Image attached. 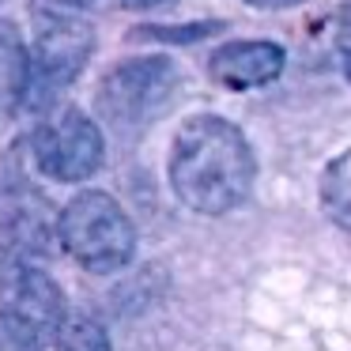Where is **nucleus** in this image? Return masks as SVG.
<instances>
[{"instance_id": "nucleus-1", "label": "nucleus", "mask_w": 351, "mask_h": 351, "mask_svg": "<svg viewBox=\"0 0 351 351\" xmlns=\"http://www.w3.org/2000/svg\"><path fill=\"white\" fill-rule=\"evenodd\" d=\"M253 152L238 125L200 114L182 125L170 147V185L193 212L223 215L238 208L253 189Z\"/></svg>"}, {"instance_id": "nucleus-2", "label": "nucleus", "mask_w": 351, "mask_h": 351, "mask_svg": "<svg viewBox=\"0 0 351 351\" xmlns=\"http://www.w3.org/2000/svg\"><path fill=\"white\" fill-rule=\"evenodd\" d=\"M57 230H61V245L69 250V257L87 272H117L129 265L136 250V230H132L129 212L102 189L76 193L64 204Z\"/></svg>"}, {"instance_id": "nucleus-3", "label": "nucleus", "mask_w": 351, "mask_h": 351, "mask_svg": "<svg viewBox=\"0 0 351 351\" xmlns=\"http://www.w3.org/2000/svg\"><path fill=\"white\" fill-rule=\"evenodd\" d=\"M69 317L64 291L49 272L19 265L0 287V351H42Z\"/></svg>"}, {"instance_id": "nucleus-4", "label": "nucleus", "mask_w": 351, "mask_h": 351, "mask_svg": "<svg viewBox=\"0 0 351 351\" xmlns=\"http://www.w3.org/2000/svg\"><path fill=\"white\" fill-rule=\"evenodd\" d=\"M178 91V69L167 57H136L114 64L99 84V114L106 125L136 129L159 117Z\"/></svg>"}, {"instance_id": "nucleus-5", "label": "nucleus", "mask_w": 351, "mask_h": 351, "mask_svg": "<svg viewBox=\"0 0 351 351\" xmlns=\"http://www.w3.org/2000/svg\"><path fill=\"white\" fill-rule=\"evenodd\" d=\"M95 49V31L76 16H53L38 19V31H34V46H27L31 53V80H27V102H46L57 99V91L72 84L80 76V69L87 64Z\"/></svg>"}, {"instance_id": "nucleus-6", "label": "nucleus", "mask_w": 351, "mask_h": 351, "mask_svg": "<svg viewBox=\"0 0 351 351\" xmlns=\"http://www.w3.org/2000/svg\"><path fill=\"white\" fill-rule=\"evenodd\" d=\"M31 147L38 170L53 182H87L102 167V155H106L99 125L72 106L53 110L38 125Z\"/></svg>"}, {"instance_id": "nucleus-7", "label": "nucleus", "mask_w": 351, "mask_h": 351, "mask_svg": "<svg viewBox=\"0 0 351 351\" xmlns=\"http://www.w3.org/2000/svg\"><path fill=\"white\" fill-rule=\"evenodd\" d=\"M280 72H283V49L272 46V42H227L223 49L212 53V76L223 87H234V91L272 84Z\"/></svg>"}, {"instance_id": "nucleus-8", "label": "nucleus", "mask_w": 351, "mask_h": 351, "mask_svg": "<svg viewBox=\"0 0 351 351\" xmlns=\"http://www.w3.org/2000/svg\"><path fill=\"white\" fill-rule=\"evenodd\" d=\"M27 80H31V53L16 23L0 19V125L12 121L27 102Z\"/></svg>"}, {"instance_id": "nucleus-9", "label": "nucleus", "mask_w": 351, "mask_h": 351, "mask_svg": "<svg viewBox=\"0 0 351 351\" xmlns=\"http://www.w3.org/2000/svg\"><path fill=\"white\" fill-rule=\"evenodd\" d=\"M321 204H325L328 219L351 234V152L332 159L321 174Z\"/></svg>"}, {"instance_id": "nucleus-10", "label": "nucleus", "mask_w": 351, "mask_h": 351, "mask_svg": "<svg viewBox=\"0 0 351 351\" xmlns=\"http://www.w3.org/2000/svg\"><path fill=\"white\" fill-rule=\"evenodd\" d=\"M53 351H114V348H110L106 328H102L95 317L72 313V317H64L61 328H57Z\"/></svg>"}, {"instance_id": "nucleus-11", "label": "nucleus", "mask_w": 351, "mask_h": 351, "mask_svg": "<svg viewBox=\"0 0 351 351\" xmlns=\"http://www.w3.org/2000/svg\"><path fill=\"white\" fill-rule=\"evenodd\" d=\"M19 230H23V212L12 204V197H0V261L16 250Z\"/></svg>"}, {"instance_id": "nucleus-12", "label": "nucleus", "mask_w": 351, "mask_h": 351, "mask_svg": "<svg viewBox=\"0 0 351 351\" xmlns=\"http://www.w3.org/2000/svg\"><path fill=\"white\" fill-rule=\"evenodd\" d=\"M253 8H291V4H302V0H245Z\"/></svg>"}, {"instance_id": "nucleus-13", "label": "nucleus", "mask_w": 351, "mask_h": 351, "mask_svg": "<svg viewBox=\"0 0 351 351\" xmlns=\"http://www.w3.org/2000/svg\"><path fill=\"white\" fill-rule=\"evenodd\" d=\"M348 80H351V57H348Z\"/></svg>"}]
</instances>
